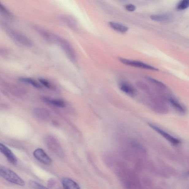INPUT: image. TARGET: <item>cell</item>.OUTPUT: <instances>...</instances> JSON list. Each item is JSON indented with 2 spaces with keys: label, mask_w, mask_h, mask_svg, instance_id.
<instances>
[{
  "label": "cell",
  "mask_w": 189,
  "mask_h": 189,
  "mask_svg": "<svg viewBox=\"0 0 189 189\" xmlns=\"http://www.w3.org/2000/svg\"><path fill=\"white\" fill-rule=\"evenodd\" d=\"M167 101L178 112L181 114H184L186 112V108L185 107L173 97L168 96L167 97Z\"/></svg>",
  "instance_id": "cell-8"
},
{
  "label": "cell",
  "mask_w": 189,
  "mask_h": 189,
  "mask_svg": "<svg viewBox=\"0 0 189 189\" xmlns=\"http://www.w3.org/2000/svg\"><path fill=\"white\" fill-rule=\"evenodd\" d=\"M42 100L45 103L59 108H64L66 105L64 102L60 99H53L48 97H43L42 98Z\"/></svg>",
  "instance_id": "cell-11"
},
{
  "label": "cell",
  "mask_w": 189,
  "mask_h": 189,
  "mask_svg": "<svg viewBox=\"0 0 189 189\" xmlns=\"http://www.w3.org/2000/svg\"><path fill=\"white\" fill-rule=\"evenodd\" d=\"M0 151L4 155L7 160L13 164L16 165L17 159L10 148L2 143H0Z\"/></svg>",
  "instance_id": "cell-7"
},
{
  "label": "cell",
  "mask_w": 189,
  "mask_h": 189,
  "mask_svg": "<svg viewBox=\"0 0 189 189\" xmlns=\"http://www.w3.org/2000/svg\"><path fill=\"white\" fill-rule=\"evenodd\" d=\"M61 21L69 28L75 29L77 28V23L73 18L71 16L67 15H62L60 17Z\"/></svg>",
  "instance_id": "cell-12"
},
{
  "label": "cell",
  "mask_w": 189,
  "mask_h": 189,
  "mask_svg": "<svg viewBox=\"0 0 189 189\" xmlns=\"http://www.w3.org/2000/svg\"><path fill=\"white\" fill-rule=\"evenodd\" d=\"M148 125L151 128L153 129L154 130L157 132L158 133L160 134L165 139L170 142V143H172L173 145H177L179 144L180 142L179 140L172 137V136L170 135V134L167 133L161 129L158 128V127L155 126V125H152L150 123H148Z\"/></svg>",
  "instance_id": "cell-6"
},
{
  "label": "cell",
  "mask_w": 189,
  "mask_h": 189,
  "mask_svg": "<svg viewBox=\"0 0 189 189\" xmlns=\"http://www.w3.org/2000/svg\"><path fill=\"white\" fill-rule=\"evenodd\" d=\"M122 1H123V0H122Z\"/></svg>",
  "instance_id": "cell-25"
},
{
  "label": "cell",
  "mask_w": 189,
  "mask_h": 189,
  "mask_svg": "<svg viewBox=\"0 0 189 189\" xmlns=\"http://www.w3.org/2000/svg\"><path fill=\"white\" fill-rule=\"evenodd\" d=\"M150 18L153 21L167 22L170 21L172 19V17L168 14H162V15H153L150 16Z\"/></svg>",
  "instance_id": "cell-16"
},
{
  "label": "cell",
  "mask_w": 189,
  "mask_h": 189,
  "mask_svg": "<svg viewBox=\"0 0 189 189\" xmlns=\"http://www.w3.org/2000/svg\"><path fill=\"white\" fill-rule=\"evenodd\" d=\"M40 82L45 87L48 88H52V85L50 84L49 82L47 81V80L41 78L39 79Z\"/></svg>",
  "instance_id": "cell-22"
},
{
  "label": "cell",
  "mask_w": 189,
  "mask_h": 189,
  "mask_svg": "<svg viewBox=\"0 0 189 189\" xmlns=\"http://www.w3.org/2000/svg\"><path fill=\"white\" fill-rule=\"evenodd\" d=\"M47 143L50 148L57 153H60V151H62L60 146L55 138L51 137H49L47 139Z\"/></svg>",
  "instance_id": "cell-13"
},
{
  "label": "cell",
  "mask_w": 189,
  "mask_h": 189,
  "mask_svg": "<svg viewBox=\"0 0 189 189\" xmlns=\"http://www.w3.org/2000/svg\"><path fill=\"white\" fill-rule=\"evenodd\" d=\"M19 80L22 82L29 83L32 85L34 87L37 88H41L40 85L34 79L28 78H21L19 79Z\"/></svg>",
  "instance_id": "cell-18"
},
{
  "label": "cell",
  "mask_w": 189,
  "mask_h": 189,
  "mask_svg": "<svg viewBox=\"0 0 189 189\" xmlns=\"http://www.w3.org/2000/svg\"><path fill=\"white\" fill-rule=\"evenodd\" d=\"M119 86L120 90L128 95L134 96L136 93L133 87L128 83L123 82L119 83Z\"/></svg>",
  "instance_id": "cell-10"
},
{
  "label": "cell",
  "mask_w": 189,
  "mask_h": 189,
  "mask_svg": "<svg viewBox=\"0 0 189 189\" xmlns=\"http://www.w3.org/2000/svg\"><path fill=\"white\" fill-rule=\"evenodd\" d=\"M56 43L60 45L67 57L72 62L74 63L76 62L77 56L75 50L68 41L59 36Z\"/></svg>",
  "instance_id": "cell-3"
},
{
  "label": "cell",
  "mask_w": 189,
  "mask_h": 189,
  "mask_svg": "<svg viewBox=\"0 0 189 189\" xmlns=\"http://www.w3.org/2000/svg\"><path fill=\"white\" fill-rule=\"evenodd\" d=\"M0 10H1V13L5 17L9 19H12L13 18V15L10 11V10H9L8 9H7L4 5L1 4V5H0Z\"/></svg>",
  "instance_id": "cell-19"
},
{
  "label": "cell",
  "mask_w": 189,
  "mask_h": 189,
  "mask_svg": "<svg viewBox=\"0 0 189 189\" xmlns=\"http://www.w3.org/2000/svg\"><path fill=\"white\" fill-rule=\"evenodd\" d=\"M29 184L33 188L37 189H45L46 187L43 185L40 184L39 183L33 181H30L29 182Z\"/></svg>",
  "instance_id": "cell-21"
},
{
  "label": "cell",
  "mask_w": 189,
  "mask_h": 189,
  "mask_svg": "<svg viewBox=\"0 0 189 189\" xmlns=\"http://www.w3.org/2000/svg\"><path fill=\"white\" fill-rule=\"evenodd\" d=\"M64 188L65 189H79V185L75 181L67 178H64L61 180Z\"/></svg>",
  "instance_id": "cell-9"
},
{
  "label": "cell",
  "mask_w": 189,
  "mask_h": 189,
  "mask_svg": "<svg viewBox=\"0 0 189 189\" xmlns=\"http://www.w3.org/2000/svg\"><path fill=\"white\" fill-rule=\"evenodd\" d=\"M33 155L36 159L44 164L49 165L52 163V159L42 148L36 149L33 152Z\"/></svg>",
  "instance_id": "cell-5"
},
{
  "label": "cell",
  "mask_w": 189,
  "mask_h": 189,
  "mask_svg": "<svg viewBox=\"0 0 189 189\" xmlns=\"http://www.w3.org/2000/svg\"><path fill=\"white\" fill-rule=\"evenodd\" d=\"M148 80L150 82V83H152V84L155 85V86L159 88L160 90H161L165 91L167 90V87L166 85L163 84V83L160 82L157 80L152 79L150 77H148L147 78Z\"/></svg>",
  "instance_id": "cell-17"
},
{
  "label": "cell",
  "mask_w": 189,
  "mask_h": 189,
  "mask_svg": "<svg viewBox=\"0 0 189 189\" xmlns=\"http://www.w3.org/2000/svg\"><path fill=\"white\" fill-rule=\"evenodd\" d=\"M189 6V0H182L178 5V9L179 10H183Z\"/></svg>",
  "instance_id": "cell-20"
},
{
  "label": "cell",
  "mask_w": 189,
  "mask_h": 189,
  "mask_svg": "<svg viewBox=\"0 0 189 189\" xmlns=\"http://www.w3.org/2000/svg\"><path fill=\"white\" fill-rule=\"evenodd\" d=\"M187 176H189V172H188V173H187Z\"/></svg>",
  "instance_id": "cell-24"
},
{
  "label": "cell",
  "mask_w": 189,
  "mask_h": 189,
  "mask_svg": "<svg viewBox=\"0 0 189 189\" xmlns=\"http://www.w3.org/2000/svg\"><path fill=\"white\" fill-rule=\"evenodd\" d=\"M110 25L111 28L114 30L122 33L126 32L128 29V27L125 25L115 22H110Z\"/></svg>",
  "instance_id": "cell-15"
},
{
  "label": "cell",
  "mask_w": 189,
  "mask_h": 189,
  "mask_svg": "<svg viewBox=\"0 0 189 189\" xmlns=\"http://www.w3.org/2000/svg\"><path fill=\"white\" fill-rule=\"evenodd\" d=\"M119 60L123 64L129 65V66L146 69V70H148L155 71L159 70L158 69L155 68V67L141 61L123 59V58H119Z\"/></svg>",
  "instance_id": "cell-4"
},
{
  "label": "cell",
  "mask_w": 189,
  "mask_h": 189,
  "mask_svg": "<svg viewBox=\"0 0 189 189\" xmlns=\"http://www.w3.org/2000/svg\"><path fill=\"white\" fill-rule=\"evenodd\" d=\"M0 176L3 179L10 182L20 186H24L25 181L12 170L4 166H0Z\"/></svg>",
  "instance_id": "cell-1"
},
{
  "label": "cell",
  "mask_w": 189,
  "mask_h": 189,
  "mask_svg": "<svg viewBox=\"0 0 189 189\" xmlns=\"http://www.w3.org/2000/svg\"><path fill=\"white\" fill-rule=\"evenodd\" d=\"M125 9L126 10L129 11L133 12L134 11L136 10V7L134 5L129 4L126 5L125 6Z\"/></svg>",
  "instance_id": "cell-23"
},
{
  "label": "cell",
  "mask_w": 189,
  "mask_h": 189,
  "mask_svg": "<svg viewBox=\"0 0 189 189\" xmlns=\"http://www.w3.org/2000/svg\"><path fill=\"white\" fill-rule=\"evenodd\" d=\"M5 30L9 37L13 40L19 44L26 47H30L32 45V41L26 36L12 29L8 28L5 25Z\"/></svg>",
  "instance_id": "cell-2"
},
{
  "label": "cell",
  "mask_w": 189,
  "mask_h": 189,
  "mask_svg": "<svg viewBox=\"0 0 189 189\" xmlns=\"http://www.w3.org/2000/svg\"><path fill=\"white\" fill-rule=\"evenodd\" d=\"M33 113L36 117L39 119H45L48 118L50 113L46 109L43 108H36L33 110Z\"/></svg>",
  "instance_id": "cell-14"
}]
</instances>
